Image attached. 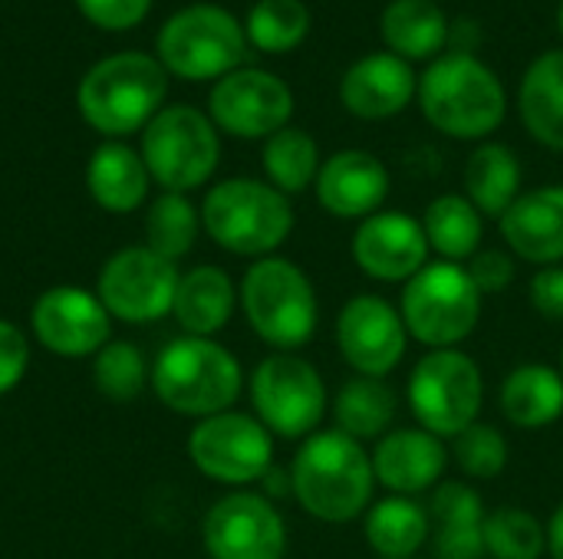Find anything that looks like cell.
Wrapping results in <instances>:
<instances>
[{"label": "cell", "instance_id": "obj_17", "mask_svg": "<svg viewBox=\"0 0 563 559\" xmlns=\"http://www.w3.org/2000/svg\"><path fill=\"white\" fill-rule=\"evenodd\" d=\"M214 128L234 138H271L294 115V92L284 79L264 69H234L211 89L208 99Z\"/></svg>", "mask_w": 563, "mask_h": 559}, {"label": "cell", "instance_id": "obj_2", "mask_svg": "<svg viewBox=\"0 0 563 559\" xmlns=\"http://www.w3.org/2000/svg\"><path fill=\"white\" fill-rule=\"evenodd\" d=\"M238 306L251 333L274 353H300L320 326L317 287L290 257L254 260L238 283Z\"/></svg>", "mask_w": 563, "mask_h": 559}, {"label": "cell", "instance_id": "obj_45", "mask_svg": "<svg viewBox=\"0 0 563 559\" xmlns=\"http://www.w3.org/2000/svg\"><path fill=\"white\" fill-rule=\"evenodd\" d=\"M558 23H561V33H563V0H561V10H558Z\"/></svg>", "mask_w": 563, "mask_h": 559}, {"label": "cell", "instance_id": "obj_1", "mask_svg": "<svg viewBox=\"0 0 563 559\" xmlns=\"http://www.w3.org/2000/svg\"><path fill=\"white\" fill-rule=\"evenodd\" d=\"M290 497L320 524H353L376 501L373 455L340 428H320L303 438L290 461Z\"/></svg>", "mask_w": 563, "mask_h": 559}, {"label": "cell", "instance_id": "obj_8", "mask_svg": "<svg viewBox=\"0 0 563 559\" xmlns=\"http://www.w3.org/2000/svg\"><path fill=\"white\" fill-rule=\"evenodd\" d=\"M251 415L284 441H303L323 428L330 392L320 369L300 353H271L247 376Z\"/></svg>", "mask_w": 563, "mask_h": 559}, {"label": "cell", "instance_id": "obj_11", "mask_svg": "<svg viewBox=\"0 0 563 559\" xmlns=\"http://www.w3.org/2000/svg\"><path fill=\"white\" fill-rule=\"evenodd\" d=\"M244 59L241 23L214 3H195L168 16L158 33V63L181 79H224Z\"/></svg>", "mask_w": 563, "mask_h": 559}, {"label": "cell", "instance_id": "obj_25", "mask_svg": "<svg viewBox=\"0 0 563 559\" xmlns=\"http://www.w3.org/2000/svg\"><path fill=\"white\" fill-rule=\"evenodd\" d=\"M432 514L419 497L386 494L363 514V537L376 559H416L432 544Z\"/></svg>", "mask_w": 563, "mask_h": 559}, {"label": "cell", "instance_id": "obj_6", "mask_svg": "<svg viewBox=\"0 0 563 559\" xmlns=\"http://www.w3.org/2000/svg\"><path fill=\"white\" fill-rule=\"evenodd\" d=\"M168 89L165 66L145 53H115L99 59L79 82L76 102L82 119L119 142L145 128L158 112Z\"/></svg>", "mask_w": 563, "mask_h": 559}, {"label": "cell", "instance_id": "obj_27", "mask_svg": "<svg viewBox=\"0 0 563 559\" xmlns=\"http://www.w3.org/2000/svg\"><path fill=\"white\" fill-rule=\"evenodd\" d=\"M333 428L356 441H379L386 432H393L399 415V395L386 379L353 376L340 385V392L330 399Z\"/></svg>", "mask_w": 563, "mask_h": 559}, {"label": "cell", "instance_id": "obj_36", "mask_svg": "<svg viewBox=\"0 0 563 559\" xmlns=\"http://www.w3.org/2000/svg\"><path fill=\"white\" fill-rule=\"evenodd\" d=\"M449 455L468 481H495L505 474V468L511 461V448H508L505 432L492 422H482V418L452 438Z\"/></svg>", "mask_w": 563, "mask_h": 559}, {"label": "cell", "instance_id": "obj_29", "mask_svg": "<svg viewBox=\"0 0 563 559\" xmlns=\"http://www.w3.org/2000/svg\"><path fill=\"white\" fill-rule=\"evenodd\" d=\"M465 198L485 217H501L521 198L518 155L501 142L478 145L465 161Z\"/></svg>", "mask_w": 563, "mask_h": 559}, {"label": "cell", "instance_id": "obj_22", "mask_svg": "<svg viewBox=\"0 0 563 559\" xmlns=\"http://www.w3.org/2000/svg\"><path fill=\"white\" fill-rule=\"evenodd\" d=\"M416 92H419V82L409 63L396 53H373L353 63L340 82V99L346 112L366 122L399 115L412 102Z\"/></svg>", "mask_w": 563, "mask_h": 559}, {"label": "cell", "instance_id": "obj_31", "mask_svg": "<svg viewBox=\"0 0 563 559\" xmlns=\"http://www.w3.org/2000/svg\"><path fill=\"white\" fill-rule=\"evenodd\" d=\"M383 36L402 59H426L449 40L445 13L432 0H393L383 13Z\"/></svg>", "mask_w": 563, "mask_h": 559}, {"label": "cell", "instance_id": "obj_40", "mask_svg": "<svg viewBox=\"0 0 563 559\" xmlns=\"http://www.w3.org/2000/svg\"><path fill=\"white\" fill-rule=\"evenodd\" d=\"M30 366V339L26 333L13 323L0 316V395L13 392Z\"/></svg>", "mask_w": 563, "mask_h": 559}, {"label": "cell", "instance_id": "obj_46", "mask_svg": "<svg viewBox=\"0 0 563 559\" xmlns=\"http://www.w3.org/2000/svg\"><path fill=\"white\" fill-rule=\"evenodd\" d=\"M558 369H561V376H563V349H561V359H558Z\"/></svg>", "mask_w": 563, "mask_h": 559}, {"label": "cell", "instance_id": "obj_7", "mask_svg": "<svg viewBox=\"0 0 563 559\" xmlns=\"http://www.w3.org/2000/svg\"><path fill=\"white\" fill-rule=\"evenodd\" d=\"M485 297L465 264L429 260L399 293V313L412 343L429 349H459L482 323Z\"/></svg>", "mask_w": 563, "mask_h": 559}, {"label": "cell", "instance_id": "obj_30", "mask_svg": "<svg viewBox=\"0 0 563 559\" xmlns=\"http://www.w3.org/2000/svg\"><path fill=\"white\" fill-rule=\"evenodd\" d=\"M422 231L439 260L468 264L485 241V214L465 194H439L422 214Z\"/></svg>", "mask_w": 563, "mask_h": 559}, {"label": "cell", "instance_id": "obj_33", "mask_svg": "<svg viewBox=\"0 0 563 559\" xmlns=\"http://www.w3.org/2000/svg\"><path fill=\"white\" fill-rule=\"evenodd\" d=\"M201 234V208H195L185 194L162 191L145 211V247L158 257L178 264L195 250Z\"/></svg>", "mask_w": 563, "mask_h": 559}, {"label": "cell", "instance_id": "obj_42", "mask_svg": "<svg viewBox=\"0 0 563 559\" xmlns=\"http://www.w3.org/2000/svg\"><path fill=\"white\" fill-rule=\"evenodd\" d=\"M82 16L102 30H129L142 23L152 0H76Z\"/></svg>", "mask_w": 563, "mask_h": 559}, {"label": "cell", "instance_id": "obj_10", "mask_svg": "<svg viewBox=\"0 0 563 559\" xmlns=\"http://www.w3.org/2000/svg\"><path fill=\"white\" fill-rule=\"evenodd\" d=\"M139 152L155 185L188 194L214 175L221 138L214 122L195 105H168L142 128Z\"/></svg>", "mask_w": 563, "mask_h": 559}, {"label": "cell", "instance_id": "obj_38", "mask_svg": "<svg viewBox=\"0 0 563 559\" xmlns=\"http://www.w3.org/2000/svg\"><path fill=\"white\" fill-rule=\"evenodd\" d=\"M429 514H432V527H482L485 524V501L475 491L472 481H455L445 478L429 501Z\"/></svg>", "mask_w": 563, "mask_h": 559}, {"label": "cell", "instance_id": "obj_37", "mask_svg": "<svg viewBox=\"0 0 563 559\" xmlns=\"http://www.w3.org/2000/svg\"><path fill=\"white\" fill-rule=\"evenodd\" d=\"M310 10L300 0H261L247 16V36L264 53H287L303 43Z\"/></svg>", "mask_w": 563, "mask_h": 559}, {"label": "cell", "instance_id": "obj_26", "mask_svg": "<svg viewBox=\"0 0 563 559\" xmlns=\"http://www.w3.org/2000/svg\"><path fill=\"white\" fill-rule=\"evenodd\" d=\"M152 175L142 161V152L125 142H102L86 165V188L92 201L109 214L139 211L148 198Z\"/></svg>", "mask_w": 563, "mask_h": 559}, {"label": "cell", "instance_id": "obj_18", "mask_svg": "<svg viewBox=\"0 0 563 559\" xmlns=\"http://www.w3.org/2000/svg\"><path fill=\"white\" fill-rule=\"evenodd\" d=\"M350 254L360 273L376 283H409L432 260L422 221L406 211H376L360 221Z\"/></svg>", "mask_w": 563, "mask_h": 559}, {"label": "cell", "instance_id": "obj_5", "mask_svg": "<svg viewBox=\"0 0 563 559\" xmlns=\"http://www.w3.org/2000/svg\"><path fill=\"white\" fill-rule=\"evenodd\" d=\"M416 96L432 128L462 142H478L492 135L508 112L501 79L472 53H452L435 59L419 79Z\"/></svg>", "mask_w": 563, "mask_h": 559}, {"label": "cell", "instance_id": "obj_15", "mask_svg": "<svg viewBox=\"0 0 563 559\" xmlns=\"http://www.w3.org/2000/svg\"><path fill=\"white\" fill-rule=\"evenodd\" d=\"M333 339L343 362L356 376L389 379L409 349V333L396 303L379 293H356L350 297L333 323Z\"/></svg>", "mask_w": 563, "mask_h": 559}, {"label": "cell", "instance_id": "obj_44", "mask_svg": "<svg viewBox=\"0 0 563 559\" xmlns=\"http://www.w3.org/2000/svg\"><path fill=\"white\" fill-rule=\"evenodd\" d=\"M544 527H548V557L563 559V501L554 507Z\"/></svg>", "mask_w": 563, "mask_h": 559}, {"label": "cell", "instance_id": "obj_39", "mask_svg": "<svg viewBox=\"0 0 563 559\" xmlns=\"http://www.w3.org/2000/svg\"><path fill=\"white\" fill-rule=\"evenodd\" d=\"M465 267H468V277L475 280L482 297L505 293L515 283V277H518V260L508 250H498V247L478 250Z\"/></svg>", "mask_w": 563, "mask_h": 559}, {"label": "cell", "instance_id": "obj_12", "mask_svg": "<svg viewBox=\"0 0 563 559\" xmlns=\"http://www.w3.org/2000/svg\"><path fill=\"white\" fill-rule=\"evenodd\" d=\"M188 458L208 481L244 491L261 484L274 468V435L251 412L231 409L195 422L188 432Z\"/></svg>", "mask_w": 563, "mask_h": 559}, {"label": "cell", "instance_id": "obj_4", "mask_svg": "<svg viewBox=\"0 0 563 559\" xmlns=\"http://www.w3.org/2000/svg\"><path fill=\"white\" fill-rule=\"evenodd\" d=\"M294 204L261 178H224L201 201V231L228 254L264 260L294 234Z\"/></svg>", "mask_w": 563, "mask_h": 559}, {"label": "cell", "instance_id": "obj_35", "mask_svg": "<svg viewBox=\"0 0 563 559\" xmlns=\"http://www.w3.org/2000/svg\"><path fill=\"white\" fill-rule=\"evenodd\" d=\"M92 385L102 399L125 405L142 399V392L152 385V366L135 343L109 339L92 356Z\"/></svg>", "mask_w": 563, "mask_h": 559}, {"label": "cell", "instance_id": "obj_24", "mask_svg": "<svg viewBox=\"0 0 563 559\" xmlns=\"http://www.w3.org/2000/svg\"><path fill=\"white\" fill-rule=\"evenodd\" d=\"M501 418L518 432L551 428L563 415V376L548 362L515 366L498 389Z\"/></svg>", "mask_w": 563, "mask_h": 559}, {"label": "cell", "instance_id": "obj_9", "mask_svg": "<svg viewBox=\"0 0 563 559\" xmlns=\"http://www.w3.org/2000/svg\"><path fill=\"white\" fill-rule=\"evenodd\" d=\"M406 405L419 428L452 441L482 418L485 372L462 346L429 349L409 372Z\"/></svg>", "mask_w": 563, "mask_h": 559}, {"label": "cell", "instance_id": "obj_19", "mask_svg": "<svg viewBox=\"0 0 563 559\" xmlns=\"http://www.w3.org/2000/svg\"><path fill=\"white\" fill-rule=\"evenodd\" d=\"M369 455H373L376 484L386 488V494H399V497L432 494L445 481L452 461L449 445L419 425L386 432L369 448Z\"/></svg>", "mask_w": 563, "mask_h": 559}, {"label": "cell", "instance_id": "obj_32", "mask_svg": "<svg viewBox=\"0 0 563 559\" xmlns=\"http://www.w3.org/2000/svg\"><path fill=\"white\" fill-rule=\"evenodd\" d=\"M261 165H264L267 185H274L280 194L290 198V194L313 188L323 161H320V145L313 142V135L287 125L264 142Z\"/></svg>", "mask_w": 563, "mask_h": 559}, {"label": "cell", "instance_id": "obj_41", "mask_svg": "<svg viewBox=\"0 0 563 559\" xmlns=\"http://www.w3.org/2000/svg\"><path fill=\"white\" fill-rule=\"evenodd\" d=\"M528 303L531 310L548 320L563 323V264L558 267H538L528 280Z\"/></svg>", "mask_w": 563, "mask_h": 559}, {"label": "cell", "instance_id": "obj_20", "mask_svg": "<svg viewBox=\"0 0 563 559\" xmlns=\"http://www.w3.org/2000/svg\"><path fill=\"white\" fill-rule=\"evenodd\" d=\"M389 168L363 148H343L320 165L313 181L320 208L336 221H366L389 198Z\"/></svg>", "mask_w": 563, "mask_h": 559}, {"label": "cell", "instance_id": "obj_23", "mask_svg": "<svg viewBox=\"0 0 563 559\" xmlns=\"http://www.w3.org/2000/svg\"><path fill=\"white\" fill-rule=\"evenodd\" d=\"M238 310V283L228 270L214 264H198L181 273L175 290L172 316L185 329V336L214 339Z\"/></svg>", "mask_w": 563, "mask_h": 559}, {"label": "cell", "instance_id": "obj_21", "mask_svg": "<svg viewBox=\"0 0 563 559\" xmlns=\"http://www.w3.org/2000/svg\"><path fill=\"white\" fill-rule=\"evenodd\" d=\"M498 231L515 260L534 267L563 264V185L521 191V198L498 217Z\"/></svg>", "mask_w": 563, "mask_h": 559}, {"label": "cell", "instance_id": "obj_3", "mask_svg": "<svg viewBox=\"0 0 563 559\" xmlns=\"http://www.w3.org/2000/svg\"><path fill=\"white\" fill-rule=\"evenodd\" d=\"M247 379L238 356L218 339L178 336L172 339L152 366L155 399L185 418H211L231 412L241 399Z\"/></svg>", "mask_w": 563, "mask_h": 559}, {"label": "cell", "instance_id": "obj_13", "mask_svg": "<svg viewBox=\"0 0 563 559\" xmlns=\"http://www.w3.org/2000/svg\"><path fill=\"white\" fill-rule=\"evenodd\" d=\"M178 280H181L178 264L158 257L145 244L122 247L102 264L96 277V297L102 300L112 320L129 326H145L172 316Z\"/></svg>", "mask_w": 563, "mask_h": 559}, {"label": "cell", "instance_id": "obj_28", "mask_svg": "<svg viewBox=\"0 0 563 559\" xmlns=\"http://www.w3.org/2000/svg\"><path fill=\"white\" fill-rule=\"evenodd\" d=\"M521 119L531 138L563 152V49L538 56L521 79Z\"/></svg>", "mask_w": 563, "mask_h": 559}, {"label": "cell", "instance_id": "obj_34", "mask_svg": "<svg viewBox=\"0 0 563 559\" xmlns=\"http://www.w3.org/2000/svg\"><path fill=\"white\" fill-rule=\"evenodd\" d=\"M482 537L488 559H541L548 554L544 521L521 504H501L488 511Z\"/></svg>", "mask_w": 563, "mask_h": 559}, {"label": "cell", "instance_id": "obj_43", "mask_svg": "<svg viewBox=\"0 0 563 559\" xmlns=\"http://www.w3.org/2000/svg\"><path fill=\"white\" fill-rule=\"evenodd\" d=\"M261 488H264L261 494H264L267 501H274V504H277L280 497H290V471H284V468L274 465V468L261 478Z\"/></svg>", "mask_w": 563, "mask_h": 559}, {"label": "cell", "instance_id": "obj_14", "mask_svg": "<svg viewBox=\"0 0 563 559\" xmlns=\"http://www.w3.org/2000/svg\"><path fill=\"white\" fill-rule=\"evenodd\" d=\"M208 559H284L287 524L261 491H231L218 497L201 521Z\"/></svg>", "mask_w": 563, "mask_h": 559}, {"label": "cell", "instance_id": "obj_16", "mask_svg": "<svg viewBox=\"0 0 563 559\" xmlns=\"http://www.w3.org/2000/svg\"><path fill=\"white\" fill-rule=\"evenodd\" d=\"M30 333L59 359H92L112 339V316L96 290L59 283L36 297L30 310Z\"/></svg>", "mask_w": 563, "mask_h": 559}]
</instances>
